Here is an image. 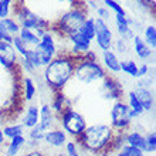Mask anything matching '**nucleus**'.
I'll return each instance as SVG.
<instances>
[{
	"label": "nucleus",
	"mask_w": 156,
	"mask_h": 156,
	"mask_svg": "<svg viewBox=\"0 0 156 156\" xmlns=\"http://www.w3.org/2000/svg\"><path fill=\"white\" fill-rule=\"evenodd\" d=\"M115 133L108 123L95 122L85 128L77 142L84 152L94 156H108V153H111Z\"/></svg>",
	"instance_id": "1"
},
{
	"label": "nucleus",
	"mask_w": 156,
	"mask_h": 156,
	"mask_svg": "<svg viewBox=\"0 0 156 156\" xmlns=\"http://www.w3.org/2000/svg\"><path fill=\"white\" fill-rule=\"evenodd\" d=\"M126 105L129 107V109H131V116L132 119L135 121V119L140 118V116L144 115L145 112H144V108H142V105H140V102L138 101V98H136V95L133 91H129L126 94Z\"/></svg>",
	"instance_id": "22"
},
{
	"label": "nucleus",
	"mask_w": 156,
	"mask_h": 156,
	"mask_svg": "<svg viewBox=\"0 0 156 156\" xmlns=\"http://www.w3.org/2000/svg\"><path fill=\"white\" fill-rule=\"evenodd\" d=\"M12 45H13V48L16 50V53L19 57H24L26 54H27V51H29V45L26 44L24 41L21 40L19 36H14L13 37V41H12Z\"/></svg>",
	"instance_id": "35"
},
{
	"label": "nucleus",
	"mask_w": 156,
	"mask_h": 156,
	"mask_svg": "<svg viewBox=\"0 0 156 156\" xmlns=\"http://www.w3.org/2000/svg\"><path fill=\"white\" fill-rule=\"evenodd\" d=\"M136 85L142 87V88H149V90H151V87L153 85V77L152 75H146V77H144V78H139Z\"/></svg>",
	"instance_id": "40"
},
{
	"label": "nucleus",
	"mask_w": 156,
	"mask_h": 156,
	"mask_svg": "<svg viewBox=\"0 0 156 156\" xmlns=\"http://www.w3.org/2000/svg\"><path fill=\"white\" fill-rule=\"evenodd\" d=\"M131 43H132V50H133V53H135V55L139 58L140 61H148V60L152 58L153 50L145 43L144 38L140 37L139 34H136L135 37L132 38Z\"/></svg>",
	"instance_id": "17"
},
{
	"label": "nucleus",
	"mask_w": 156,
	"mask_h": 156,
	"mask_svg": "<svg viewBox=\"0 0 156 156\" xmlns=\"http://www.w3.org/2000/svg\"><path fill=\"white\" fill-rule=\"evenodd\" d=\"M73 101L70 99L68 95H66L64 91H58V92H53V98L50 102V107L53 109V112L55 115H60L67 107H71Z\"/></svg>",
	"instance_id": "20"
},
{
	"label": "nucleus",
	"mask_w": 156,
	"mask_h": 156,
	"mask_svg": "<svg viewBox=\"0 0 156 156\" xmlns=\"http://www.w3.org/2000/svg\"><path fill=\"white\" fill-rule=\"evenodd\" d=\"M19 67H21L24 70V73H27V74H36L37 73V70L34 68L33 64L24 57H19Z\"/></svg>",
	"instance_id": "38"
},
{
	"label": "nucleus",
	"mask_w": 156,
	"mask_h": 156,
	"mask_svg": "<svg viewBox=\"0 0 156 156\" xmlns=\"http://www.w3.org/2000/svg\"><path fill=\"white\" fill-rule=\"evenodd\" d=\"M144 152L146 155H153L156 152V133L153 131H149L145 133V149Z\"/></svg>",
	"instance_id": "31"
},
{
	"label": "nucleus",
	"mask_w": 156,
	"mask_h": 156,
	"mask_svg": "<svg viewBox=\"0 0 156 156\" xmlns=\"http://www.w3.org/2000/svg\"><path fill=\"white\" fill-rule=\"evenodd\" d=\"M0 27H2L7 34H10V36H17L19 31H20V29H21L20 24H19L13 17H7V19L0 20Z\"/></svg>",
	"instance_id": "27"
},
{
	"label": "nucleus",
	"mask_w": 156,
	"mask_h": 156,
	"mask_svg": "<svg viewBox=\"0 0 156 156\" xmlns=\"http://www.w3.org/2000/svg\"><path fill=\"white\" fill-rule=\"evenodd\" d=\"M57 118H58V126L61 128L71 139H78L80 135L88 126L87 118L80 111H77L73 105L67 107L60 115H57Z\"/></svg>",
	"instance_id": "6"
},
{
	"label": "nucleus",
	"mask_w": 156,
	"mask_h": 156,
	"mask_svg": "<svg viewBox=\"0 0 156 156\" xmlns=\"http://www.w3.org/2000/svg\"><path fill=\"white\" fill-rule=\"evenodd\" d=\"M149 71H151V67H149L146 62H142L140 66H138V80L149 75Z\"/></svg>",
	"instance_id": "41"
},
{
	"label": "nucleus",
	"mask_w": 156,
	"mask_h": 156,
	"mask_svg": "<svg viewBox=\"0 0 156 156\" xmlns=\"http://www.w3.org/2000/svg\"><path fill=\"white\" fill-rule=\"evenodd\" d=\"M115 156H146V153L144 151H140V149L133 148V146H129V145L125 144L115 152Z\"/></svg>",
	"instance_id": "32"
},
{
	"label": "nucleus",
	"mask_w": 156,
	"mask_h": 156,
	"mask_svg": "<svg viewBox=\"0 0 156 156\" xmlns=\"http://www.w3.org/2000/svg\"><path fill=\"white\" fill-rule=\"evenodd\" d=\"M4 144H6V138H4L3 131H2V126H0V148H2Z\"/></svg>",
	"instance_id": "45"
},
{
	"label": "nucleus",
	"mask_w": 156,
	"mask_h": 156,
	"mask_svg": "<svg viewBox=\"0 0 156 156\" xmlns=\"http://www.w3.org/2000/svg\"><path fill=\"white\" fill-rule=\"evenodd\" d=\"M114 21H115V24L118 26H133V19L132 17H128V14L122 16V14H115L114 17Z\"/></svg>",
	"instance_id": "39"
},
{
	"label": "nucleus",
	"mask_w": 156,
	"mask_h": 156,
	"mask_svg": "<svg viewBox=\"0 0 156 156\" xmlns=\"http://www.w3.org/2000/svg\"><path fill=\"white\" fill-rule=\"evenodd\" d=\"M102 3H104V7H107L108 10L111 13H114V14H122V16L126 14L125 7L119 3L118 0H102Z\"/></svg>",
	"instance_id": "34"
},
{
	"label": "nucleus",
	"mask_w": 156,
	"mask_h": 156,
	"mask_svg": "<svg viewBox=\"0 0 156 156\" xmlns=\"http://www.w3.org/2000/svg\"><path fill=\"white\" fill-rule=\"evenodd\" d=\"M2 131H3V135H4V138H6V140H9V139L16 138V136L24 135L26 129L20 122H12V123H6V125H3Z\"/></svg>",
	"instance_id": "23"
},
{
	"label": "nucleus",
	"mask_w": 156,
	"mask_h": 156,
	"mask_svg": "<svg viewBox=\"0 0 156 156\" xmlns=\"http://www.w3.org/2000/svg\"><path fill=\"white\" fill-rule=\"evenodd\" d=\"M38 118H40V109H38V105H34V104H30L27 105L21 115V125L24 126V129H31L36 125H38Z\"/></svg>",
	"instance_id": "18"
},
{
	"label": "nucleus",
	"mask_w": 156,
	"mask_h": 156,
	"mask_svg": "<svg viewBox=\"0 0 156 156\" xmlns=\"http://www.w3.org/2000/svg\"><path fill=\"white\" fill-rule=\"evenodd\" d=\"M68 41V44L71 45V48L67 51V54H70L73 58H82L85 57V54L92 50V41H90L85 36H82L80 31L74 34H70L68 37H66Z\"/></svg>",
	"instance_id": "10"
},
{
	"label": "nucleus",
	"mask_w": 156,
	"mask_h": 156,
	"mask_svg": "<svg viewBox=\"0 0 156 156\" xmlns=\"http://www.w3.org/2000/svg\"><path fill=\"white\" fill-rule=\"evenodd\" d=\"M3 148V156H23V151L27 148V138L26 135L16 136L13 139L6 140Z\"/></svg>",
	"instance_id": "14"
},
{
	"label": "nucleus",
	"mask_w": 156,
	"mask_h": 156,
	"mask_svg": "<svg viewBox=\"0 0 156 156\" xmlns=\"http://www.w3.org/2000/svg\"><path fill=\"white\" fill-rule=\"evenodd\" d=\"M88 17V9L85 2H80L75 6H71L68 10L61 13V16L51 24V30L60 36V37H68L70 34L77 33L84 24V21Z\"/></svg>",
	"instance_id": "3"
},
{
	"label": "nucleus",
	"mask_w": 156,
	"mask_h": 156,
	"mask_svg": "<svg viewBox=\"0 0 156 156\" xmlns=\"http://www.w3.org/2000/svg\"><path fill=\"white\" fill-rule=\"evenodd\" d=\"M54 156H67L66 155V152H64V151H57V152H54Z\"/></svg>",
	"instance_id": "46"
},
{
	"label": "nucleus",
	"mask_w": 156,
	"mask_h": 156,
	"mask_svg": "<svg viewBox=\"0 0 156 156\" xmlns=\"http://www.w3.org/2000/svg\"><path fill=\"white\" fill-rule=\"evenodd\" d=\"M99 62L102 64L105 71L111 73L112 75H118L121 73V58L112 50L102 51L101 53V61Z\"/></svg>",
	"instance_id": "16"
},
{
	"label": "nucleus",
	"mask_w": 156,
	"mask_h": 156,
	"mask_svg": "<svg viewBox=\"0 0 156 156\" xmlns=\"http://www.w3.org/2000/svg\"><path fill=\"white\" fill-rule=\"evenodd\" d=\"M82 36H85L90 41H94L95 37V17L88 16L87 20L84 21V24L81 26V29L78 30Z\"/></svg>",
	"instance_id": "26"
},
{
	"label": "nucleus",
	"mask_w": 156,
	"mask_h": 156,
	"mask_svg": "<svg viewBox=\"0 0 156 156\" xmlns=\"http://www.w3.org/2000/svg\"><path fill=\"white\" fill-rule=\"evenodd\" d=\"M23 156H48V155L44 151H41L40 148H37V149H29L27 152H24Z\"/></svg>",
	"instance_id": "42"
},
{
	"label": "nucleus",
	"mask_w": 156,
	"mask_h": 156,
	"mask_svg": "<svg viewBox=\"0 0 156 156\" xmlns=\"http://www.w3.org/2000/svg\"><path fill=\"white\" fill-rule=\"evenodd\" d=\"M108 75L105 68L98 60H88L82 57L75 60L74 75L73 78L84 85H91L95 82H101Z\"/></svg>",
	"instance_id": "4"
},
{
	"label": "nucleus",
	"mask_w": 156,
	"mask_h": 156,
	"mask_svg": "<svg viewBox=\"0 0 156 156\" xmlns=\"http://www.w3.org/2000/svg\"><path fill=\"white\" fill-rule=\"evenodd\" d=\"M132 91L135 92L136 98H138V101H139L142 108H144L145 114L153 112V109H155V94H153V91L149 90V88H142V87H138V85Z\"/></svg>",
	"instance_id": "15"
},
{
	"label": "nucleus",
	"mask_w": 156,
	"mask_h": 156,
	"mask_svg": "<svg viewBox=\"0 0 156 156\" xmlns=\"http://www.w3.org/2000/svg\"><path fill=\"white\" fill-rule=\"evenodd\" d=\"M20 91H21V97L23 101L26 102H33L36 95H37V84L34 81L33 77L26 75L21 78V84H20Z\"/></svg>",
	"instance_id": "19"
},
{
	"label": "nucleus",
	"mask_w": 156,
	"mask_h": 156,
	"mask_svg": "<svg viewBox=\"0 0 156 156\" xmlns=\"http://www.w3.org/2000/svg\"><path fill=\"white\" fill-rule=\"evenodd\" d=\"M68 139H70V138H68V135H67L66 132L62 131L60 126H55V128H53V129H50L48 132H45L43 142H44V145L47 148L55 149V151H61V149H64V146H66Z\"/></svg>",
	"instance_id": "12"
},
{
	"label": "nucleus",
	"mask_w": 156,
	"mask_h": 156,
	"mask_svg": "<svg viewBox=\"0 0 156 156\" xmlns=\"http://www.w3.org/2000/svg\"><path fill=\"white\" fill-rule=\"evenodd\" d=\"M123 140L125 144L133 148H138L140 151L145 149V133L136 129H128L123 132Z\"/></svg>",
	"instance_id": "21"
},
{
	"label": "nucleus",
	"mask_w": 156,
	"mask_h": 156,
	"mask_svg": "<svg viewBox=\"0 0 156 156\" xmlns=\"http://www.w3.org/2000/svg\"><path fill=\"white\" fill-rule=\"evenodd\" d=\"M13 37H14V36H10V34H7L3 29H2V27H0V41L12 43V41H13Z\"/></svg>",
	"instance_id": "44"
},
{
	"label": "nucleus",
	"mask_w": 156,
	"mask_h": 156,
	"mask_svg": "<svg viewBox=\"0 0 156 156\" xmlns=\"http://www.w3.org/2000/svg\"><path fill=\"white\" fill-rule=\"evenodd\" d=\"M0 67L4 71H16L19 68V55L12 43L0 41Z\"/></svg>",
	"instance_id": "11"
},
{
	"label": "nucleus",
	"mask_w": 156,
	"mask_h": 156,
	"mask_svg": "<svg viewBox=\"0 0 156 156\" xmlns=\"http://www.w3.org/2000/svg\"><path fill=\"white\" fill-rule=\"evenodd\" d=\"M98 91L101 98L105 101L115 102V101H122L123 98V87L114 75H107L104 78Z\"/></svg>",
	"instance_id": "8"
},
{
	"label": "nucleus",
	"mask_w": 156,
	"mask_h": 156,
	"mask_svg": "<svg viewBox=\"0 0 156 156\" xmlns=\"http://www.w3.org/2000/svg\"><path fill=\"white\" fill-rule=\"evenodd\" d=\"M13 14H14L13 19L20 24L21 29L33 30V31H38V30L47 31V30L51 29V24H53L48 19L33 12L27 4L23 3V0H20L16 4V7L13 9Z\"/></svg>",
	"instance_id": "5"
},
{
	"label": "nucleus",
	"mask_w": 156,
	"mask_h": 156,
	"mask_svg": "<svg viewBox=\"0 0 156 156\" xmlns=\"http://www.w3.org/2000/svg\"><path fill=\"white\" fill-rule=\"evenodd\" d=\"M62 151L66 152L67 156H84L82 155V149L80 148L77 139H71V138L67 140V144Z\"/></svg>",
	"instance_id": "33"
},
{
	"label": "nucleus",
	"mask_w": 156,
	"mask_h": 156,
	"mask_svg": "<svg viewBox=\"0 0 156 156\" xmlns=\"http://www.w3.org/2000/svg\"><path fill=\"white\" fill-rule=\"evenodd\" d=\"M21 40L24 41L26 44L29 45V48H34L36 45L40 43V38L37 37V34L34 33L33 30H27V29H20L19 34H17Z\"/></svg>",
	"instance_id": "25"
},
{
	"label": "nucleus",
	"mask_w": 156,
	"mask_h": 156,
	"mask_svg": "<svg viewBox=\"0 0 156 156\" xmlns=\"http://www.w3.org/2000/svg\"><path fill=\"white\" fill-rule=\"evenodd\" d=\"M112 51L116 54V55H126L129 53V50H131V44H129V41H125L123 38H116L114 40V44H112Z\"/></svg>",
	"instance_id": "30"
},
{
	"label": "nucleus",
	"mask_w": 156,
	"mask_h": 156,
	"mask_svg": "<svg viewBox=\"0 0 156 156\" xmlns=\"http://www.w3.org/2000/svg\"><path fill=\"white\" fill-rule=\"evenodd\" d=\"M136 3L142 6V9H146V10H152L153 6H155L153 0H136Z\"/></svg>",
	"instance_id": "43"
},
{
	"label": "nucleus",
	"mask_w": 156,
	"mask_h": 156,
	"mask_svg": "<svg viewBox=\"0 0 156 156\" xmlns=\"http://www.w3.org/2000/svg\"><path fill=\"white\" fill-rule=\"evenodd\" d=\"M115 31H116V34H118L119 38H123L125 41H129V43H131L132 38L136 36L135 29L131 27V26H118V24H115Z\"/></svg>",
	"instance_id": "29"
},
{
	"label": "nucleus",
	"mask_w": 156,
	"mask_h": 156,
	"mask_svg": "<svg viewBox=\"0 0 156 156\" xmlns=\"http://www.w3.org/2000/svg\"><path fill=\"white\" fill-rule=\"evenodd\" d=\"M95 45L102 51L112 50L114 44V31H112L111 26L107 21H102L99 19H95Z\"/></svg>",
	"instance_id": "9"
},
{
	"label": "nucleus",
	"mask_w": 156,
	"mask_h": 156,
	"mask_svg": "<svg viewBox=\"0 0 156 156\" xmlns=\"http://www.w3.org/2000/svg\"><path fill=\"white\" fill-rule=\"evenodd\" d=\"M95 14H97V19H99V20H102V21H107V23L112 19L111 12L107 7H104V6H98L97 10H95Z\"/></svg>",
	"instance_id": "37"
},
{
	"label": "nucleus",
	"mask_w": 156,
	"mask_h": 156,
	"mask_svg": "<svg viewBox=\"0 0 156 156\" xmlns=\"http://www.w3.org/2000/svg\"><path fill=\"white\" fill-rule=\"evenodd\" d=\"M109 126L115 132H125L131 129L133 125V119L131 116V109L125 101H115L112 102L109 111Z\"/></svg>",
	"instance_id": "7"
},
{
	"label": "nucleus",
	"mask_w": 156,
	"mask_h": 156,
	"mask_svg": "<svg viewBox=\"0 0 156 156\" xmlns=\"http://www.w3.org/2000/svg\"><path fill=\"white\" fill-rule=\"evenodd\" d=\"M40 109V118H38V125H40L45 132H48L50 129L58 126V118L53 112L51 107L48 102H43L38 107Z\"/></svg>",
	"instance_id": "13"
},
{
	"label": "nucleus",
	"mask_w": 156,
	"mask_h": 156,
	"mask_svg": "<svg viewBox=\"0 0 156 156\" xmlns=\"http://www.w3.org/2000/svg\"><path fill=\"white\" fill-rule=\"evenodd\" d=\"M74 67L75 58L67 53H60L43 68L41 80L51 92L64 91L67 84L73 80Z\"/></svg>",
	"instance_id": "2"
},
{
	"label": "nucleus",
	"mask_w": 156,
	"mask_h": 156,
	"mask_svg": "<svg viewBox=\"0 0 156 156\" xmlns=\"http://www.w3.org/2000/svg\"><path fill=\"white\" fill-rule=\"evenodd\" d=\"M138 62L132 58H123L121 60V73L128 75L129 78H135L138 80Z\"/></svg>",
	"instance_id": "24"
},
{
	"label": "nucleus",
	"mask_w": 156,
	"mask_h": 156,
	"mask_svg": "<svg viewBox=\"0 0 156 156\" xmlns=\"http://www.w3.org/2000/svg\"><path fill=\"white\" fill-rule=\"evenodd\" d=\"M13 3L14 0H0V20L10 17L13 12Z\"/></svg>",
	"instance_id": "36"
},
{
	"label": "nucleus",
	"mask_w": 156,
	"mask_h": 156,
	"mask_svg": "<svg viewBox=\"0 0 156 156\" xmlns=\"http://www.w3.org/2000/svg\"><path fill=\"white\" fill-rule=\"evenodd\" d=\"M144 41L155 51L156 48V27L155 24H149L144 29V36H142Z\"/></svg>",
	"instance_id": "28"
},
{
	"label": "nucleus",
	"mask_w": 156,
	"mask_h": 156,
	"mask_svg": "<svg viewBox=\"0 0 156 156\" xmlns=\"http://www.w3.org/2000/svg\"><path fill=\"white\" fill-rule=\"evenodd\" d=\"M87 2H95V0H87Z\"/></svg>",
	"instance_id": "47"
}]
</instances>
